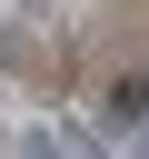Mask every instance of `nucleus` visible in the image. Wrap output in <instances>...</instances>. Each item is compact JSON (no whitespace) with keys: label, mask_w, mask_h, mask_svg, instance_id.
<instances>
[{"label":"nucleus","mask_w":149,"mask_h":159,"mask_svg":"<svg viewBox=\"0 0 149 159\" xmlns=\"http://www.w3.org/2000/svg\"><path fill=\"white\" fill-rule=\"evenodd\" d=\"M99 119L109 129H149V80H109L99 89Z\"/></svg>","instance_id":"1"},{"label":"nucleus","mask_w":149,"mask_h":159,"mask_svg":"<svg viewBox=\"0 0 149 159\" xmlns=\"http://www.w3.org/2000/svg\"><path fill=\"white\" fill-rule=\"evenodd\" d=\"M139 139H149V129H139Z\"/></svg>","instance_id":"2"}]
</instances>
